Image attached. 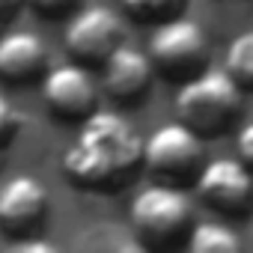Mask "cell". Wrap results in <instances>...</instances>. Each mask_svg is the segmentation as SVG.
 <instances>
[{
    "label": "cell",
    "instance_id": "cell-1",
    "mask_svg": "<svg viewBox=\"0 0 253 253\" xmlns=\"http://www.w3.org/2000/svg\"><path fill=\"white\" fill-rule=\"evenodd\" d=\"M143 164V140L122 113L92 110L63 155V176L75 188L116 191Z\"/></svg>",
    "mask_w": 253,
    "mask_h": 253
},
{
    "label": "cell",
    "instance_id": "cell-2",
    "mask_svg": "<svg viewBox=\"0 0 253 253\" xmlns=\"http://www.w3.org/2000/svg\"><path fill=\"white\" fill-rule=\"evenodd\" d=\"M238 107H241V86L226 69L223 72L203 69L200 75L182 81L176 92L179 119L191 125L200 137H217L220 131H226L238 116Z\"/></svg>",
    "mask_w": 253,
    "mask_h": 253
},
{
    "label": "cell",
    "instance_id": "cell-3",
    "mask_svg": "<svg viewBox=\"0 0 253 253\" xmlns=\"http://www.w3.org/2000/svg\"><path fill=\"white\" fill-rule=\"evenodd\" d=\"M131 229L143 247H170L179 235L191 232L194 206L182 185L155 182L131 200Z\"/></svg>",
    "mask_w": 253,
    "mask_h": 253
},
{
    "label": "cell",
    "instance_id": "cell-4",
    "mask_svg": "<svg viewBox=\"0 0 253 253\" xmlns=\"http://www.w3.org/2000/svg\"><path fill=\"white\" fill-rule=\"evenodd\" d=\"M149 57L164 78L188 81L209 63V36L197 21L173 15L155 27L149 39Z\"/></svg>",
    "mask_w": 253,
    "mask_h": 253
},
{
    "label": "cell",
    "instance_id": "cell-5",
    "mask_svg": "<svg viewBox=\"0 0 253 253\" xmlns=\"http://www.w3.org/2000/svg\"><path fill=\"white\" fill-rule=\"evenodd\" d=\"M143 164L155 179L185 185L203 170V137L182 119L167 122L143 140Z\"/></svg>",
    "mask_w": 253,
    "mask_h": 253
},
{
    "label": "cell",
    "instance_id": "cell-6",
    "mask_svg": "<svg viewBox=\"0 0 253 253\" xmlns=\"http://www.w3.org/2000/svg\"><path fill=\"white\" fill-rule=\"evenodd\" d=\"M122 45V21L107 6H81L66 27V51L84 66H104Z\"/></svg>",
    "mask_w": 253,
    "mask_h": 253
},
{
    "label": "cell",
    "instance_id": "cell-7",
    "mask_svg": "<svg viewBox=\"0 0 253 253\" xmlns=\"http://www.w3.org/2000/svg\"><path fill=\"white\" fill-rule=\"evenodd\" d=\"M42 101L48 104V110L57 119L84 122L98 104V89L86 66L60 63L48 69L42 78Z\"/></svg>",
    "mask_w": 253,
    "mask_h": 253
},
{
    "label": "cell",
    "instance_id": "cell-8",
    "mask_svg": "<svg viewBox=\"0 0 253 253\" xmlns=\"http://www.w3.org/2000/svg\"><path fill=\"white\" fill-rule=\"evenodd\" d=\"M203 203L223 214H244L253 203V170L241 158L209 161L197 176Z\"/></svg>",
    "mask_w": 253,
    "mask_h": 253
},
{
    "label": "cell",
    "instance_id": "cell-9",
    "mask_svg": "<svg viewBox=\"0 0 253 253\" xmlns=\"http://www.w3.org/2000/svg\"><path fill=\"white\" fill-rule=\"evenodd\" d=\"M48 211V191L36 176L18 173L0 185V229L9 235L33 232Z\"/></svg>",
    "mask_w": 253,
    "mask_h": 253
},
{
    "label": "cell",
    "instance_id": "cell-10",
    "mask_svg": "<svg viewBox=\"0 0 253 253\" xmlns=\"http://www.w3.org/2000/svg\"><path fill=\"white\" fill-rule=\"evenodd\" d=\"M155 63L149 51H140L134 45H119L107 60H104V89L113 101H137L149 81H152Z\"/></svg>",
    "mask_w": 253,
    "mask_h": 253
},
{
    "label": "cell",
    "instance_id": "cell-11",
    "mask_svg": "<svg viewBox=\"0 0 253 253\" xmlns=\"http://www.w3.org/2000/svg\"><path fill=\"white\" fill-rule=\"evenodd\" d=\"M48 66V48L42 36L30 30H3L0 33V81L30 84Z\"/></svg>",
    "mask_w": 253,
    "mask_h": 253
},
{
    "label": "cell",
    "instance_id": "cell-12",
    "mask_svg": "<svg viewBox=\"0 0 253 253\" xmlns=\"http://www.w3.org/2000/svg\"><path fill=\"white\" fill-rule=\"evenodd\" d=\"M188 250L191 253H238L241 250V238L217 220H203L191 226L188 235Z\"/></svg>",
    "mask_w": 253,
    "mask_h": 253
},
{
    "label": "cell",
    "instance_id": "cell-13",
    "mask_svg": "<svg viewBox=\"0 0 253 253\" xmlns=\"http://www.w3.org/2000/svg\"><path fill=\"white\" fill-rule=\"evenodd\" d=\"M226 72L241 89H253V30H244L232 39L226 51Z\"/></svg>",
    "mask_w": 253,
    "mask_h": 253
},
{
    "label": "cell",
    "instance_id": "cell-14",
    "mask_svg": "<svg viewBox=\"0 0 253 253\" xmlns=\"http://www.w3.org/2000/svg\"><path fill=\"white\" fill-rule=\"evenodd\" d=\"M188 0H122V6L131 12V18L137 21H152L161 24L173 15H182Z\"/></svg>",
    "mask_w": 253,
    "mask_h": 253
},
{
    "label": "cell",
    "instance_id": "cell-15",
    "mask_svg": "<svg viewBox=\"0 0 253 253\" xmlns=\"http://www.w3.org/2000/svg\"><path fill=\"white\" fill-rule=\"evenodd\" d=\"M18 128H21V113L9 104L6 95H0V149H6L18 137Z\"/></svg>",
    "mask_w": 253,
    "mask_h": 253
},
{
    "label": "cell",
    "instance_id": "cell-16",
    "mask_svg": "<svg viewBox=\"0 0 253 253\" xmlns=\"http://www.w3.org/2000/svg\"><path fill=\"white\" fill-rule=\"evenodd\" d=\"M27 6L42 18H63L81 9V0H27Z\"/></svg>",
    "mask_w": 253,
    "mask_h": 253
},
{
    "label": "cell",
    "instance_id": "cell-17",
    "mask_svg": "<svg viewBox=\"0 0 253 253\" xmlns=\"http://www.w3.org/2000/svg\"><path fill=\"white\" fill-rule=\"evenodd\" d=\"M235 149H238V158L253 170V122L241 125L238 131V140H235Z\"/></svg>",
    "mask_w": 253,
    "mask_h": 253
},
{
    "label": "cell",
    "instance_id": "cell-18",
    "mask_svg": "<svg viewBox=\"0 0 253 253\" xmlns=\"http://www.w3.org/2000/svg\"><path fill=\"white\" fill-rule=\"evenodd\" d=\"M9 253H57V247L42 238H21L9 244Z\"/></svg>",
    "mask_w": 253,
    "mask_h": 253
},
{
    "label": "cell",
    "instance_id": "cell-19",
    "mask_svg": "<svg viewBox=\"0 0 253 253\" xmlns=\"http://www.w3.org/2000/svg\"><path fill=\"white\" fill-rule=\"evenodd\" d=\"M27 3V0H0V33L6 30V24L18 15V9Z\"/></svg>",
    "mask_w": 253,
    "mask_h": 253
}]
</instances>
